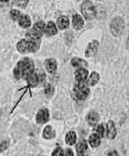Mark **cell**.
I'll list each match as a JSON object with an SVG mask.
<instances>
[{"mask_svg": "<svg viewBox=\"0 0 129 156\" xmlns=\"http://www.w3.org/2000/svg\"><path fill=\"white\" fill-rule=\"evenodd\" d=\"M18 22L22 28H29L31 26V18L28 15H22L18 20Z\"/></svg>", "mask_w": 129, "mask_h": 156, "instance_id": "44dd1931", "label": "cell"}, {"mask_svg": "<svg viewBox=\"0 0 129 156\" xmlns=\"http://www.w3.org/2000/svg\"><path fill=\"white\" fill-rule=\"evenodd\" d=\"M100 121V116H99V114L98 113H96V112H91L90 114L88 115V122H89V125L92 126H95L98 125V122Z\"/></svg>", "mask_w": 129, "mask_h": 156, "instance_id": "9a60e30c", "label": "cell"}, {"mask_svg": "<svg viewBox=\"0 0 129 156\" xmlns=\"http://www.w3.org/2000/svg\"><path fill=\"white\" fill-rule=\"evenodd\" d=\"M74 94L77 99L85 100L88 98L90 94V89H89L86 82H77V84L74 87Z\"/></svg>", "mask_w": 129, "mask_h": 156, "instance_id": "6da1fadb", "label": "cell"}, {"mask_svg": "<svg viewBox=\"0 0 129 156\" xmlns=\"http://www.w3.org/2000/svg\"><path fill=\"white\" fill-rule=\"evenodd\" d=\"M89 76V71L87 68H78L75 72V77L77 82H86Z\"/></svg>", "mask_w": 129, "mask_h": 156, "instance_id": "5b68a950", "label": "cell"}, {"mask_svg": "<svg viewBox=\"0 0 129 156\" xmlns=\"http://www.w3.org/2000/svg\"><path fill=\"white\" fill-rule=\"evenodd\" d=\"M96 133L98 134L100 138H102L104 135V133H106V128H104V126L103 124L97 126V128H96Z\"/></svg>", "mask_w": 129, "mask_h": 156, "instance_id": "cb8c5ba5", "label": "cell"}, {"mask_svg": "<svg viewBox=\"0 0 129 156\" xmlns=\"http://www.w3.org/2000/svg\"><path fill=\"white\" fill-rule=\"evenodd\" d=\"M71 64L73 67H76V68H86L87 67V61L84 60L82 58H80V57H74V58H72L71 60Z\"/></svg>", "mask_w": 129, "mask_h": 156, "instance_id": "4fadbf2b", "label": "cell"}, {"mask_svg": "<svg viewBox=\"0 0 129 156\" xmlns=\"http://www.w3.org/2000/svg\"><path fill=\"white\" fill-rule=\"evenodd\" d=\"M63 154H64V150L62 148H56L52 152L51 156H63Z\"/></svg>", "mask_w": 129, "mask_h": 156, "instance_id": "4316f807", "label": "cell"}, {"mask_svg": "<svg viewBox=\"0 0 129 156\" xmlns=\"http://www.w3.org/2000/svg\"><path fill=\"white\" fill-rule=\"evenodd\" d=\"M8 145H9V143H8V141H2L1 143H0V151H4L7 149Z\"/></svg>", "mask_w": 129, "mask_h": 156, "instance_id": "83f0119b", "label": "cell"}, {"mask_svg": "<svg viewBox=\"0 0 129 156\" xmlns=\"http://www.w3.org/2000/svg\"><path fill=\"white\" fill-rule=\"evenodd\" d=\"M53 93H54V89L52 87L51 85H46V87L44 88V94H46V96L50 98L53 96Z\"/></svg>", "mask_w": 129, "mask_h": 156, "instance_id": "484cf974", "label": "cell"}, {"mask_svg": "<svg viewBox=\"0 0 129 156\" xmlns=\"http://www.w3.org/2000/svg\"><path fill=\"white\" fill-rule=\"evenodd\" d=\"M26 36H27L28 41H31V42H35L38 44H39V41H41V38H42V36L39 35L36 30H34V29L28 31Z\"/></svg>", "mask_w": 129, "mask_h": 156, "instance_id": "9c48e42d", "label": "cell"}, {"mask_svg": "<svg viewBox=\"0 0 129 156\" xmlns=\"http://www.w3.org/2000/svg\"><path fill=\"white\" fill-rule=\"evenodd\" d=\"M76 150H77V156H89L88 145L85 140H82L78 143L77 146H76Z\"/></svg>", "mask_w": 129, "mask_h": 156, "instance_id": "ba28073f", "label": "cell"}, {"mask_svg": "<svg viewBox=\"0 0 129 156\" xmlns=\"http://www.w3.org/2000/svg\"><path fill=\"white\" fill-rule=\"evenodd\" d=\"M108 156H118V153L116 150H110V152H108Z\"/></svg>", "mask_w": 129, "mask_h": 156, "instance_id": "4dcf8cb0", "label": "cell"}, {"mask_svg": "<svg viewBox=\"0 0 129 156\" xmlns=\"http://www.w3.org/2000/svg\"><path fill=\"white\" fill-rule=\"evenodd\" d=\"M42 137L46 139H52L55 137V130L51 126H46L42 131Z\"/></svg>", "mask_w": 129, "mask_h": 156, "instance_id": "5bb4252c", "label": "cell"}, {"mask_svg": "<svg viewBox=\"0 0 129 156\" xmlns=\"http://www.w3.org/2000/svg\"><path fill=\"white\" fill-rule=\"evenodd\" d=\"M100 80V75L97 72H92L88 77V86H95Z\"/></svg>", "mask_w": 129, "mask_h": 156, "instance_id": "7402d4cb", "label": "cell"}, {"mask_svg": "<svg viewBox=\"0 0 129 156\" xmlns=\"http://www.w3.org/2000/svg\"><path fill=\"white\" fill-rule=\"evenodd\" d=\"M49 119V113L46 109H41L37 114V122L39 124H46Z\"/></svg>", "mask_w": 129, "mask_h": 156, "instance_id": "8992f818", "label": "cell"}, {"mask_svg": "<svg viewBox=\"0 0 129 156\" xmlns=\"http://www.w3.org/2000/svg\"><path fill=\"white\" fill-rule=\"evenodd\" d=\"M76 140H77V135H76L75 131L71 130V131H69V133L66 134V136H65L66 144L73 145V144H75V143H76Z\"/></svg>", "mask_w": 129, "mask_h": 156, "instance_id": "d6986e66", "label": "cell"}, {"mask_svg": "<svg viewBox=\"0 0 129 156\" xmlns=\"http://www.w3.org/2000/svg\"><path fill=\"white\" fill-rule=\"evenodd\" d=\"M27 82H28V84H29V86H31V87H36L38 84H39V75L36 73L35 71L32 73V74L27 78Z\"/></svg>", "mask_w": 129, "mask_h": 156, "instance_id": "e0dca14e", "label": "cell"}, {"mask_svg": "<svg viewBox=\"0 0 129 156\" xmlns=\"http://www.w3.org/2000/svg\"><path fill=\"white\" fill-rule=\"evenodd\" d=\"M56 27L60 30H64V29H67L69 27V19H68L66 16H61L57 19V22H56Z\"/></svg>", "mask_w": 129, "mask_h": 156, "instance_id": "7c38bea8", "label": "cell"}, {"mask_svg": "<svg viewBox=\"0 0 129 156\" xmlns=\"http://www.w3.org/2000/svg\"><path fill=\"white\" fill-rule=\"evenodd\" d=\"M34 30H36L41 36H42L44 33H46V24H44L43 22L39 21V22H37L35 24L34 26Z\"/></svg>", "mask_w": 129, "mask_h": 156, "instance_id": "603a6c76", "label": "cell"}, {"mask_svg": "<svg viewBox=\"0 0 129 156\" xmlns=\"http://www.w3.org/2000/svg\"><path fill=\"white\" fill-rule=\"evenodd\" d=\"M44 66H46L48 73H54L57 69V62L53 58H48L44 62Z\"/></svg>", "mask_w": 129, "mask_h": 156, "instance_id": "30bf717a", "label": "cell"}, {"mask_svg": "<svg viewBox=\"0 0 129 156\" xmlns=\"http://www.w3.org/2000/svg\"><path fill=\"white\" fill-rule=\"evenodd\" d=\"M111 33L114 36H118L121 34L124 28V22L121 18H115L111 22Z\"/></svg>", "mask_w": 129, "mask_h": 156, "instance_id": "3957f363", "label": "cell"}, {"mask_svg": "<svg viewBox=\"0 0 129 156\" xmlns=\"http://www.w3.org/2000/svg\"><path fill=\"white\" fill-rule=\"evenodd\" d=\"M46 33L48 36H54L57 34V27H56L55 23L49 21L46 26Z\"/></svg>", "mask_w": 129, "mask_h": 156, "instance_id": "ac0fdd59", "label": "cell"}, {"mask_svg": "<svg viewBox=\"0 0 129 156\" xmlns=\"http://www.w3.org/2000/svg\"><path fill=\"white\" fill-rule=\"evenodd\" d=\"M99 46H100V44L98 41H92V42L88 44V47L86 48V51H85V55L88 56V57H90V56H93V55H95L97 51H98V48H99Z\"/></svg>", "mask_w": 129, "mask_h": 156, "instance_id": "277c9868", "label": "cell"}, {"mask_svg": "<svg viewBox=\"0 0 129 156\" xmlns=\"http://www.w3.org/2000/svg\"><path fill=\"white\" fill-rule=\"evenodd\" d=\"M17 50L19 52L25 53L29 52V41L28 40H21L17 44Z\"/></svg>", "mask_w": 129, "mask_h": 156, "instance_id": "2e32d148", "label": "cell"}, {"mask_svg": "<svg viewBox=\"0 0 129 156\" xmlns=\"http://www.w3.org/2000/svg\"><path fill=\"white\" fill-rule=\"evenodd\" d=\"M106 133H107V136L110 139H114L116 136V128L114 126V122L112 121H110L107 124Z\"/></svg>", "mask_w": 129, "mask_h": 156, "instance_id": "52a82bcc", "label": "cell"}, {"mask_svg": "<svg viewBox=\"0 0 129 156\" xmlns=\"http://www.w3.org/2000/svg\"><path fill=\"white\" fill-rule=\"evenodd\" d=\"M81 12L86 20H93L95 18L96 10L91 1H84L81 5Z\"/></svg>", "mask_w": 129, "mask_h": 156, "instance_id": "7a4b0ae2", "label": "cell"}, {"mask_svg": "<svg viewBox=\"0 0 129 156\" xmlns=\"http://www.w3.org/2000/svg\"><path fill=\"white\" fill-rule=\"evenodd\" d=\"M28 3H29V1H17V2H16V4H17V5L19 7H21V8H26Z\"/></svg>", "mask_w": 129, "mask_h": 156, "instance_id": "f1b7e54d", "label": "cell"}, {"mask_svg": "<svg viewBox=\"0 0 129 156\" xmlns=\"http://www.w3.org/2000/svg\"><path fill=\"white\" fill-rule=\"evenodd\" d=\"M88 141L92 147H98L100 144V137L97 133H92Z\"/></svg>", "mask_w": 129, "mask_h": 156, "instance_id": "ffe728a7", "label": "cell"}, {"mask_svg": "<svg viewBox=\"0 0 129 156\" xmlns=\"http://www.w3.org/2000/svg\"><path fill=\"white\" fill-rule=\"evenodd\" d=\"M63 156H74V153H73V151H72L71 149H66L65 151H64V154Z\"/></svg>", "mask_w": 129, "mask_h": 156, "instance_id": "f546056e", "label": "cell"}, {"mask_svg": "<svg viewBox=\"0 0 129 156\" xmlns=\"http://www.w3.org/2000/svg\"><path fill=\"white\" fill-rule=\"evenodd\" d=\"M21 16H22V13L19 10L13 9V10H11V12H10V18L12 20H14V21H18Z\"/></svg>", "mask_w": 129, "mask_h": 156, "instance_id": "d4e9b609", "label": "cell"}, {"mask_svg": "<svg viewBox=\"0 0 129 156\" xmlns=\"http://www.w3.org/2000/svg\"><path fill=\"white\" fill-rule=\"evenodd\" d=\"M72 24H73L74 29H76V30H80V29H82L84 26V20L80 15L74 14L73 17H72Z\"/></svg>", "mask_w": 129, "mask_h": 156, "instance_id": "8fae6325", "label": "cell"}]
</instances>
